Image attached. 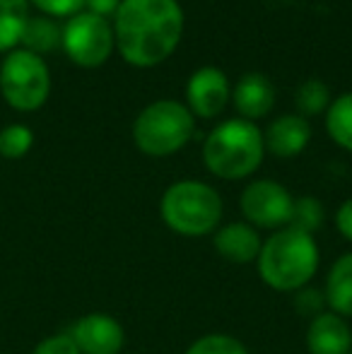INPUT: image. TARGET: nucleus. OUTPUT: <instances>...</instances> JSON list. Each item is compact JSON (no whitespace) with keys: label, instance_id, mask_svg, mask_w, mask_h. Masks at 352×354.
I'll use <instances>...</instances> for the list:
<instances>
[{"label":"nucleus","instance_id":"1","mask_svg":"<svg viewBox=\"0 0 352 354\" xmlns=\"http://www.w3.org/2000/svg\"><path fill=\"white\" fill-rule=\"evenodd\" d=\"M183 24L178 0H121L111 17L116 51L128 66L155 68L178 48Z\"/></svg>","mask_w":352,"mask_h":354},{"label":"nucleus","instance_id":"2","mask_svg":"<svg viewBox=\"0 0 352 354\" xmlns=\"http://www.w3.org/2000/svg\"><path fill=\"white\" fill-rule=\"evenodd\" d=\"M259 275L275 292H299L319 270V246L314 236L292 227L268 236L259 253Z\"/></svg>","mask_w":352,"mask_h":354},{"label":"nucleus","instance_id":"3","mask_svg":"<svg viewBox=\"0 0 352 354\" xmlns=\"http://www.w3.org/2000/svg\"><path fill=\"white\" fill-rule=\"evenodd\" d=\"M263 131L246 118H227L207 133L203 142V162L207 171L225 181H239L263 164Z\"/></svg>","mask_w":352,"mask_h":354},{"label":"nucleus","instance_id":"4","mask_svg":"<svg viewBox=\"0 0 352 354\" xmlns=\"http://www.w3.org/2000/svg\"><path fill=\"white\" fill-rule=\"evenodd\" d=\"M222 198L212 186L203 181H176L165 191L160 201L162 222L181 236H205L215 234L222 219Z\"/></svg>","mask_w":352,"mask_h":354},{"label":"nucleus","instance_id":"5","mask_svg":"<svg viewBox=\"0 0 352 354\" xmlns=\"http://www.w3.org/2000/svg\"><path fill=\"white\" fill-rule=\"evenodd\" d=\"M196 116L176 99H160L142 109L133 123V142L147 157H172L191 142Z\"/></svg>","mask_w":352,"mask_h":354},{"label":"nucleus","instance_id":"6","mask_svg":"<svg viewBox=\"0 0 352 354\" xmlns=\"http://www.w3.org/2000/svg\"><path fill=\"white\" fill-rule=\"evenodd\" d=\"M0 92L17 111H37L51 94V73L41 56L12 48L0 66Z\"/></svg>","mask_w":352,"mask_h":354},{"label":"nucleus","instance_id":"7","mask_svg":"<svg viewBox=\"0 0 352 354\" xmlns=\"http://www.w3.org/2000/svg\"><path fill=\"white\" fill-rule=\"evenodd\" d=\"M61 46L66 56L80 68H99L111 58L116 41H113L111 19L92 15L87 10L66 19L61 29Z\"/></svg>","mask_w":352,"mask_h":354},{"label":"nucleus","instance_id":"8","mask_svg":"<svg viewBox=\"0 0 352 354\" xmlns=\"http://www.w3.org/2000/svg\"><path fill=\"white\" fill-rule=\"evenodd\" d=\"M292 203L295 198L290 196V191L270 178L251 181L239 198L246 224L259 229H285L290 224Z\"/></svg>","mask_w":352,"mask_h":354},{"label":"nucleus","instance_id":"9","mask_svg":"<svg viewBox=\"0 0 352 354\" xmlns=\"http://www.w3.org/2000/svg\"><path fill=\"white\" fill-rule=\"evenodd\" d=\"M232 99L227 75L215 66H203L186 82V106L196 118H217Z\"/></svg>","mask_w":352,"mask_h":354},{"label":"nucleus","instance_id":"10","mask_svg":"<svg viewBox=\"0 0 352 354\" xmlns=\"http://www.w3.org/2000/svg\"><path fill=\"white\" fill-rule=\"evenodd\" d=\"M68 335L80 354H121L126 345L123 326L109 313H87Z\"/></svg>","mask_w":352,"mask_h":354},{"label":"nucleus","instance_id":"11","mask_svg":"<svg viewBox=\"0 0 352 354\" xmlns=\"http://www.w3.org/2000/svg\"><path fill=\"white\" fill-rule=\"evenodd\" d=\"M311 140V123L299 113H285L263 131L266 152L280 159H292L306 149Z\"/></svg>","mask_w":352,"mask_h":354},{"label":"nucleus","instance_id":"12","mask_svg":"<svg viewBox=\"0 0 352 354\" xmlns=\"http://www.w3.org/2000/svg\"><path fill=\"white\" fill-rule=\"evenodd\" d=\"M232 104L239 111V118L256 123L268 116L275 106V87L263 73H246L232 87Z\"/></svg>","mask_w":352,"mask_h":354},{"label":"nucleus","instance_id":"13","mask_svg":"<svg viewBox=\"0 0 352 354\" xmlns=\"http://www.w3.org/2000/svg\"><path fill=\"white\" fill-rule=\"evenodd\" d=\"M309 354H350L352 330L343 316L333 311H324L311 318L306 330Z\"/></svg>","mask_w":352,"mask_h":354},{"label":"nucleus","instance_id":"14","mask_svg":"<svg viewBox=\"0 0 352 354\" xmlns=\"http://www.w3.org/2000/svg\"><path fill=\"white\" fill-rule=\"evenodd\" d=\"M212 246L225 261L246 266V263H254L259 258L263 241H261L256 227L246 222H232L212 234Z\"/></svg>","mask_w":352,"mask_h":354},{"label":"nucleus","instance_id":"15","mask_svg":"<svg viewBox=\"0 0 352 354\" xmlns=\"http://www.w3.org/2000/svg\"><path fill=\"white\" fill-rule=\"evenodd\" d=\"M326 308L343 318H352V253H343L333 263L324 287Z\"/></svg>","mask_w":352,"mask_h":354},{"label":"nucleus","instance_id":"16","mask_svg":"<svg viewBox=\"0 0 352 354\" xmlns=\"http://www.w3.org/2000/svg\"><path fill=\"white\" fill-rule=\"evenodd\" d=\"M29 19V0H0V51H12L22 41Z\"/></svg>","mask_w":352,"mask_h":354},{"label":"nucleus","instance_id":"17","mask_svg":"<svg viewBox=\"0 0 352 354\" xmlns=\"http://www.w3.org/2000/svg\"><path fill=\"white\" fill-rule=\"evenodd\" d=\"M19 44L24 46V51H32L37 56L51 53L61 46V27L51 17H29Z\"/></svg>","mask_w":352,"mask_h":354},{"label":"nucleus","instance_id":"18","mask_svg":"<svg viewBox=\"0 0 352 354\" xmlns=\"http://www.w3.org/2000/svg\"><path fill=\"white\" fill-rule=\"evenodd\" d=\"M326 116V133L338 147L352 152V92H345L331 102Z\"/></svg>","mask_w":352,"mask_h":354},{"label":"nucleus","instance_id":"19","mask_svg":"<svg viewBox=\"0 0 352 354\" xmlns=\"http://www.w3.org/2000/svg\"><path fill=\"white\" fill-rule=\"evenodd\" d=\"M331 89L324 80L319 77H309L297 87L295 92V106H297V113L304 116L309 121L311 116H321V113L328 111L331 106Z\"/></svg>","mask_w":352,"mask_h":354},{"label":"nucleus","instance_id":"20","mask_svg":"<svg viewBox=\"0 0 352 354\" xmlns=\"http://www.w3.org/2000/svg\"><path fill=\"white\" fill-rule=\"evenodd\" d=\"M324 219H326V210H324V205H321V201H316V198H311V196H302L292 203V214H290V224H287V227L314 236V232L321 229Z\"/></svg>","mask_w":352,"mask_h":354},{"label":"nucleus","instance_id":"21","mask_svg":"<svg viewBox=\"0 0 352 354\" xmlns=\"http://www.w3.org/2000/svg\"><path fill=\"white\" fill-rule=\"evenodd\" d=\"M34 133L22 123H10L0 131V157L19 159L32 149Z\"/></svg>","mask_w":352,"mask_h":354},{"label":"nucleus","instance_id":"22","mask_svg":"<svg viewBox=\"0 0 352 354\" xmlns=\"http://www.w3.org/2000/svg\"><path fill=\"white\" fill-rule=\"evenodd\" d=\"M186 354H249L244 345L237 337L222 335V333H210L193 342Z\"/></svg>","mask_w":352,"mask_h":354},{"label":"nucleus","instance_id":"23","mask_svg":"<svg viewBox=\"0 0 352 354\" xmlns=\"http://www.w3.org/2000/svg\"><path fill=\"white\" fill-rule=\"evenodd\" d=\"M29 3H34L44 15H48V17L71 19L73 15L85 10V0H29Z\"/></svg>","mask_w":352,"mask_h":354},{"label":"nucleus","instance_id":"24","mask_svg":"<svg viewBox=\"0 0 352 354\" xmlns=\"http://www.w3.org/2000/svg\"><path fill=\"white\" fill-rule=\"evenodd\" d=\"M295 304L302 313H306V316H311V318L324 313V308H326L324 292H319V289H299Z\"/></svg>","mask_w":352,"mask_h":354},{"label":"nucleus","instance_id":"25","mask_svg":"<svg viewBox=\"0 0 352 354\" xmlns=\"http://www.w3.org/2000/svg\"><path fill=\"white\" fill-rule=\"evenodd\" d=\"M34 354H80V352H77L75 342L71 340V335L63 333V335H53L46 337L44 342H39Z\"/></svg>","mask_w":352,"mask_h":354},{"label":"nucleus","instance_id":"26","mask_svg":"<svg viewBox=\"0 0 352 354\" xmlns=\"http://www.w3.org/2000/svg\"><path fill=\"white\" fill-rule=\"evenodd\" d=\"M335 227H338V232L352 243V198H348V201L338 207V212H335Z\"/></svg>","mask_w":352,"mask_h":354},{"label":"nucleus","instance_id":"27","mask_svg":"<svg viewBox=\"0 0 352 354\" xmlns=\"http://www.w3.org/2000/svg\"><path fill=\"white\" fill-rule=\"evenodd\" d=\"M118 5H121V0H85L87 12L99 15V17H106V19H111L116 15Z\"/></svg>","mask_w":352,"mask_h":354},{"label":"nucleus","instance_id":"28","mask_svg":"<svg viewBox=\"0 0 352 354\" xmlns=\"http://www.w3.org/2000/svg\"><path fill=\"white\" fill-rule=\"evenodd\" d=\"M350 354H352V352H350Z\"/></svg>","mask_w":352,"mask_h":354}]
</instances>
